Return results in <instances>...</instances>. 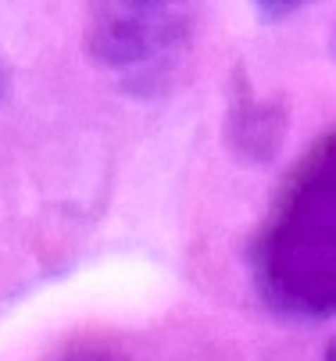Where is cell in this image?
Here are the masks:
<instances>
[{"mask_svg": "<svg viewBox=\"0 0 336 361\" xmlns=\"http://www.w3.org/2000/svg\"><path fill=\"white\" fill-rule=\"evenodd\" d=\"M251 279L282 319L336 315V129L282 179L251 243Z\"/></svg>", "mask_w": 336, "mask_h": 361, "instance_id": "obj_1", "label": "cell"}, {"mask_svg": "<svg viewBox=\"0 0 336 361\" xmlns=\"http://www.w3.org/2000/svg\"><path fill=\"white\" fill-rule=\"evenodd\" d=\"M197 36V11L165 0L97 4L86 22V50L132 97H161L182 72Z\"/></svg>", "mask_w": 336, "mask_h": 361, "instance_id": "obj_2", "label": "cell"}, {"mask_svg": "<svg viewBox=\"0 0 336 361\" xmlns=\"http://www.w3.org/2000/svg\"><path fill=\"white\" fill-rule=\"evenodd\" d=\"M225 136H229V147L244 161L268 165L286 136V108L275 97H265L247 82H236L229 93Z\"/></svg>", "mask_w": 336, "mask_h": 361, "instance_id": "obj_3", "label": "cell"}, {"mask_svg": "<svg viewBox=\"0 0 336 361\" xmlns=\"http://www.w3.org/2000/svg\"><path fill=\"white\" fill-rule=\"evenodd\" d=\"M51 361H132L118 343L101 340V336H75L54 350Z\"/></svg>", "mask_w": 336, "mask_h": 361, "instance_id": "obj_4", "label": "cell"}, {"mask_svg": "<svg viewBox=\"0 0 336 361\" xmlns=\"http://www.w3.org/2000/svg\"><path fill=\"white\" fill-rule=\"evenodd\" d=\"M322 361H336V336L329 340V347H325V354H322Z\"/></svg>", "mask_w": 336, "mask_h": 361, "instance_id": "obj_5", "label": "cell"}]
</instances>
